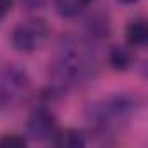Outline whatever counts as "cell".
<instances>
[{"label":"cell","mask_w":148,"mask_h":148,"mask_svg":"<svg viewBox=\"0 0 148 148\" xmlns=\"http://www.w3.org/2000/svg\"><path fill=\"white\" fill-rule=\"evenodd\" d=\"M94 0H56V11L63 18H75L82 14Z\"/></svg>","instance_id":"ba28073f"},{"label":"cell","mask_w":148,"mask_h":148,"mask_svg":"<svg viewBox=\"0 0 148 148\" xmlns=\"http://www.w3.org/2000/svg\"><path fill=\"white\" fill-rule=\"evenodd\" d=\"M125 37L127 42L132 47H141L148 42V25L145 19H134L127 25L125 30Z\"/></svg>","instance_id":"52a82bcc"},{"label":"cell","mask_w":148,"mask_h":148,"mask_svg":"<svg viewBox=\"0 0 148 148\" xmlns=\"http://www.w3.org/2000/svg\"><path fill=\"white\" fill-rule=\"evenodd\" d=\"M11 7H12V0H0V21L7 16Z\"/></svg>","instance_id":"8fae6325"},{"label":"cell","mask_w":148,"mask_h":148,"mask_svg":"<svg viewBox=\"0 0 148 148\" xmlns=\"http://www.w3.org/2000/svg\"><path fill=\"white\" fill-rule=\"evenodd\" d=\"M138 110V99L129 94L112 96L108 99H101L92 103L87 110V119L99 138L112 136L117 129L124 127L129 119Z\"/></svg>","instance_id":"6da1fadb"},{"label":"cell","mask_w":148,"mask_h":148,"mask_svg":"<svg viewBox=\"0 0 148 148\" xmlns=\"http://www.w3.org/2000/svg\"><path fill=\"white\" fill-rule=\"evenodd\" d=\"M23 4L28 7V9H40L47 4V0H23Z\"/></svg>","instance_id":"7c38bea8"},{"label":"cell","mask_w":148,"mask_h":148,"mask_svg":"<svg viewBox=\"0 0 148 148\" xmlns=\"http://www.w3.org/2000/svg\"><path fill=\"white\" fill-rule=\"evenodd\" d=\"M49 37V26L42 18H30L21 21L11 35V42L16 51L32 54L40 49Z\"/></svg>","instance_id":"277c9868"},{"label":"cell","mask_w":148,"mask_h":148,"mask_svg":"<svg viewBox=\"0 0 148 148\" xmlns=\"http://www.w3.org/2000/svg\"><path fill=\"white\" fill-rule=\"evenodd\" d=\"M108 61H110L112 68H115V70H127L132 63V54L125 47L115 45L108 52Z\"/></svg>","instance_id":"9c48e42d"},{"label":"cell","mask_w":148,"mask_h":148,"mask_svg":"<svg viewBox=\"0 0 148 148\" xmlns=\"http://www.w3.org/2000/svg\"><path fill=\"white\" fill-rule=\"evenodd\" d=\"M56 132L58 127L54 115L44 106L35 108L28 117V136L35 141H52Z\"/></svg>","instance_id":"5b68a950"},{"label":"cell","mask_w":148,"mask_h":148,"mask_svg":"<svg viewBox=\"0 0 148 148\" xmlns=\"http://www.w3.org/2000/svg\"><path fill=\"white\" fill-rule=\"evenodd\" d=\"M28 145L26 138L19 134H5L0 138V148H25Z\"/></svg>","instance_id":"30bf717a"},{"label":"cell","mask_w":148,"mask_h":148,"mask_svg":"<svg viewBox=\"0 0 148 148\" xmlns=\"http://www.w3.org/2000/svg\"><path fill=\"white\" fill-rule=\"evenodd\" d=\"M52 143L59 148H84L86 136L79 129H64V131L54 134Z\"/></svg>","instance_id":"8992f818"},{"label":"cell","mask_w":148,"mask_h":148,"mask_svg":"<svg viewBox=\"0 0 148 148\" xmlns=\"http://www.w3.org/2000/svg\"><path fill=\"white\" fill-rule=\"evenodd\" d=\"M30 79L19 66L9 64L0 75V106L4 110L16 108L28 94Z\"/></svg>","instance_id":"3957f363"},{"label":"cell","mask_w":148,"mask_h":148,"mask_svg":"<svg viewBox=\"0 0 148 148\" xmlns=\"http://www.w3.org/2000/svg\"><path fill=\"white\" fill-rule=\"evenodd\" d=\"M96 61L87 44L80 40H66L59 49L56 63V77L61 86H80L94 77Z\"/></svg>","instance_id":"7a4b0ae2"},{"label":"cell","mask_w":148,"mask_h":148,"mask_svg":"<svg viewBox=\"0 0 148 148\" xmlns=\"http://www.w3.org/2000/svg\"><path fill=\"white\" fill-rule=\"evenodd\" d=\"M117 2H120V4H125V5H131V4H136L138 0H117Z\"/></svg>","instance_id":"4fadbf2b"}]
</instances>
